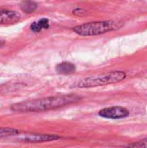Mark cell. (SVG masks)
Returning a JSON list of instances; mask_svg holds the SVG:
<instances>
[{"mask_svg":"<svg viewBox=\"0 0 147 148\" xmlns=\"http://www.w3.org/2000/svg\"><path fill=\"white\" fill-rule=\"evenodd\" d=\"M79 101H81V97L75 95H56L16 103L11 107V109L16 112H40L55 109L66 105L78 102Z\"/></svg>","mask_w":147,"mask_h":148,"instance_id":"1","label":"cell"},{"mask_svg":"<svg viewBox=\"0 0 147 148\" xmlns=\"http://www.w3.org/2000/svg\"><path fill=\"white\" fill-rule=\"evenodd\" d=\"M126 78V74L123 71H112L100 75L90 76L81 80L78 83L79 88H91L103 86L112 83H117Z\"/></svg>","mask_w":147,"mask_h":148,"instance_id":"2","label":"cell"},{"mask_svg":"<svg viewBox=\"0 0 147 148\" xmlns=\"http://www.w3.org/2000/svg\"><path fill=\"white\" fill-rule=\"evenodd\" d=\"M119 28L120 26L113 21H102L84 23L75 27L73 30L81 36H97Z\"/></svg>","mask_w":147,"mask_h":148,"instance_id":"3","label":"cell"},{"mask_svg":"<svg viewBox=\"0 0 147 148\" xmlns=\"http://www.w3.org/2000/svg\"><path fill=\"white\" fill-rule=\"evenodd\" d=\"M99 114L103 118L107 119H121L129 115V111L122 107L116 106L111 108H106L100 111Z\"/></svg>","mask_w":147,"mask_h":148,"instance_id":"4","label":"cell"},{"mask_svg":"<svg viewBox=\"0 0 147 148\" xmlns=\"http://www.w3.org/2000/svg\"><path fill=\"white\" fill-rule=\"evenodd\" d=\"M59 137L51 134H27L23 136L18 138L19 140L24 142H43V141H51L58 140Z\"/></svg>","mask_w":147,"mask_h":148,"instance_id":"5","label":"cell"},{"mask_svg":"<svg viewBox=\"0 0 147 148\" xmlns=\"http://www.w3.org/2000/svg\"><path fill=\"white\" fill-rule=\"evenodd\" d=\"M20 14L9 10H0V24L14 23L20 20Z\"/></svg>","mask_w":147,"mask_h":148,"instance_id":"6","label":"cell"},{"mask_svg":"<svg viewBox=\"0 0 147 148\" xmlns=\"http://www.w3.org/2000/svg\"><path fill=\"white\" fill-rule=\"evenodd\" d=\"M75 65L70 62H62L56 67V71L62 75L72 74L75 72Z\"/></svg>","mask_w":147,"mask_h":148,"instance_id":"7","label":"cell"},{"mask_svg":"<svg viewBox=\"0 0 147 148\" xmlns=\"http://www.w3.org/2000/svg\"><path fill=\"white\" fill-rule=\"evenodd\" d=\"M49 20L46 19V18H42L39 21H36V22H34L31 26H30V29L32 31L34 32H39L42 29H46L49 28Z\"/></svg>","mask_w":147,"mask_h":148,"instance_id":"8","label":"cell"},{"mask_svg":"<svg viewBox=\"0 0 147 148\" xmlns=\"http://www.w3.org/2000/svg\"><path fill=\"white\" fill-rule=\"evenodd\" d=\"M21 8L23 11L25 12H32L36 9V3L35 2H32L30 0H25L22 3Z\"/></svg>","mask_w":147,"mask_h":148,"instance_id":"9","label":"cell"},{"mask_svg":"<svg viewBox=\"0 0 147 148\" xmlns=\"http://www.w3.org/2000/svg\"><path fill=\"white\" fill-rule=\"evenodd\" d=\"M18 131L14 128H10V127H0V138L3 137H8L10 135L16 134Z\"/></svg>","mask_w":147,"mask_h":148,"instance_id":"10","label":"cell"},{"mask_svg":"<svg viewBox=\"0 0 147 148\" xmlns=\"http://www.w3.org/2000/svg\"><path fill=\"white\" fill-rule=\"evenodd\" d=\"M129 147H147V139L140 140L137 143L135 142L133 144H131V145H129Z\"/></svg>","mask_w":147,"mask_h":148,"instance_id":"11","label":"cell"},{"mask_svg":"<svg viewBox=\"0 0 147 148\" xmlns=\"http://www.w3.org/2000/svg\"><path fill=\"white\" fill-rule=\"evenodd\" d=\"M0 44H1V43H0Z\"/></svg>","mask_w":147,"mask_h":148,"instance_id":"12","label":"cell"}]
</instances>
